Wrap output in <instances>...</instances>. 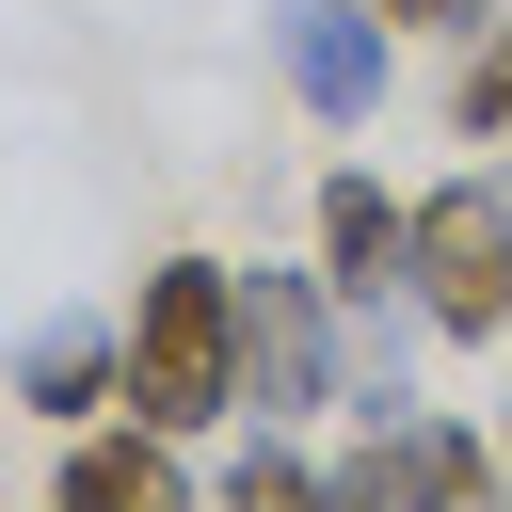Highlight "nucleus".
<instances>
[{"label": "nucleus", "mask_w": 512, "mask_h": 512, "mask_svg": "<svg viewBox=\"0 0 512 512\" xmlns=\"http://www.w3.org/2000/svg\"><path fill=\"white\" fill-rule=\"evenodd\" d=\"M256 32H272L288 96H304L320 128H368V112H384V80H400V32H384L368 0H272Z\"/></svg>", "instance_id": "nucleus-4"}, {"label": "nucleus", "mask_w": 512, "mask_h": 512, "mask_svg": "<svg viewBox=\"0 0 512 512\" xmlns=\"http://www.w3.org/2000/svg\"><path fill=\"white\" fill-rule=\"evenodd\" d=\"M16 400L64 416V432H80L96 400H128V320H48V336L16 352Z\"/></svg>", "instance_id": "nucleus-8"}, {"label": "nucleus", "mask_w": 512, "mask_h": 512, "mask_svg": "<svg viewBox=\"0 0 512 512\" xmlns=\"http://www.w3.org/2000/svg\"><path fill=\"white\" fill-rule=\"evenodd\" d=\"M368 16H384V32H480L496 0H368Z\"/></svg>", "instance_id": "nucleus-12"}, {"label": "nucleus", "mask_w": 512, "mask_h": 512, "mask_svg": "<svg viewBox=\"0 0 512 512\" xmlns=\"http://www.w3.org/2000/svg\"><path fill=\"white\" fill-rule=\"evenodd\" d=\"M336 384H352V304H336V272L256 256V272H240V416L304 432V416H336Z\"/></svg>", "instance_id": "nucleus-2"}, {"label": "nucleus", "mask_w": 512, "mask_h": 512, "mask_svg": "<svg viewBox=\"0 0 512 512\" xmlns=\"http://www.w3.org/2000/svg\"><path fill=\"white\" fill-rule=\"evenodd\" d=\"M384 448H400V512H512V448L496 432H464V416H368Z\"/></svg>", "instance_id": "nucleus-7"}, {"label": "nucleus", "mask_w": 512, "mask_h": 512, "mask_svg": "<svg viewBox=\"0 0 512 512\" xmlns=\"http://www.w3.org/2000/svg\"><path fill=\"white\" fill-rule=\"evenodd\" d=\"M448 112H464V144H512V32H496V16H480V48H464Z\"/></svg>", "instance_id": "nucleus-10"}, {"label": "nucleus", "mask_w": 512, "mask_h": 512, "mask_svg": "<svg viewBox=\"0 0 512 512\" xmlns=\"http://www.w3.org/2000/svg\"><path fill=\"white\" fill-rule=\"evenodd\" d=\"M128 416H144V432L240 416V272H224V256H160V272L128 288Z\"/></svg>", "instance_id": "nucleus-1"}, {"label": "nucleus", "mask_w": 512, "mask_h": 512, "mask_svg": "<svg viewBox=\"0 0 512 512\" xmlns=\"http://www.w3.org/2000/svg\"><path fill=\"white\" fill-rule=\"evenodd\" d=\"M48 512H208V496H192L176 432H144V416H128V432H96V416H80V432H64V480H48Z\"/></svg>", "instance_id": "nucleus-5"}, {"label": "nucleus", "mask_w": 512, "mask_h": 512, "mask_svg": "<svg viewBox=\"0 0 512 512\" xmlns=\"http://www.w3.org/2000/svg\"><path fill=\"white\" fill-rule=\"evenodd\" d=\"M208 512H320V464H304V448H288V432L256 416V448H240V464L208 480Z\"/></svg>", "instance_id": "nucleus-9"}, {"label": "nucleus", "mask_w": 512, "mask_h": 512, "mask_svg": "<svg viewBox=\"0 0 512 512\" xmlns=\"http://www.w3.org/2000/svg\"><path fill=\"white\" fill-rule=\"evenodd\" d=\"M320 512H400V448H384V432L336 448V464H320Z\"/></svg>", "instance_id": "nucleus-11"}, {"label": "nucleus", "mask_w": 512, "mask_h": 512, "mask_svg": "<svg viewBox=\"0 0 512 512\" xmlns=\"http://www.w3.org/2000/svg\"><path fill=\"white\" fill-rule=\"evenodd\" d=\"M496 448H512V432H496Z\"/></svg>", "instance_id": "nucleus-13"}, {"label": "nucleus", "mask_w": 512, "mask_h": 512, "mask_svg": "<svg viewBox=\"0 0 512 512\" xmlns=\"http://www.w3.org/2000/svg\"><path fill=\"white\" fill-rule=\"evenodd\" d=\"M400 256H416V192H384L368 160H336L320 176V272H336V304H384Z\"/></svg>", "instance_id": "nucleus-6"}, {"label": "nucleus", "mask_w": 512, "mask_h": 512, "mask_svg": "<svg viewBox=\"0 0 512 512\" xmlns=\"http://www.w3.org/2000/svg\"><path fill=\"white\" fill-rule=\"evenodd\" d=\"M432 336H512V176H432L416 192V256H400Z\"/></svg>", "instance_id": "nucleus-3"}]
</instances>
